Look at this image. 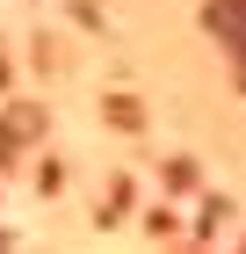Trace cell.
I'll use <instances>...</instances> for the list:
<instances>
[{"mask_svg":"<svg viewBox=\"0 0 246 254\" xmlns=\"http://www.w3.org/2000/svg\"><path fill=\"white\" fill-rule=\"evenodd\" d=\"M37 131H44V109H37V102H15V109L0 117V160L15 153V145H29Z\"/></svg>","mask_w":246,"mask_h":254,"instance_id":"cell-1","label":"cell"},{"mask_svg":"<svg viewBox=\"0 0 246 254\" xmlns=\"http://www.w3.org/2000/svg\"><path fill=\"white\" fill-rule=\"evenodd\" d=\"M0 73H7V65H0Z\"/></svg>","mask_w":246,"mask_h":254,"instance_id":"cell-2","label":"cell"}]
</instances>
